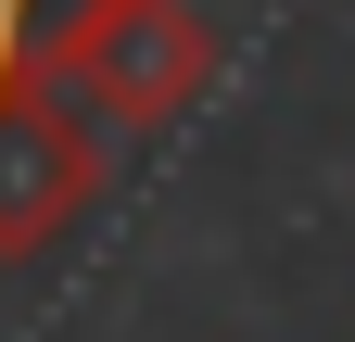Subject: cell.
Segmentation results:
<instances>
[{
    "label": "cell",
    "mask_w": 355,
    "mask_h": 342,
    "mask_svg": "<svg viewBox=\"0 0 355 342\" xmlns=\"http://www.w3.org/2000/svg\"><path fill=\"white\" fill-rule=\"evenodd\" d=\"M51 89L89 127H127V140H165L178 114H203L216 89V26L191 0H64L51 38H38Z\"/></svg>",
    "instance_id": "cell-1"
},
{
    "label": "cell",
    "mask_w": 355,
    "mask_h": 342,
    "mask_svg": "<svg viewBox=\"0 0 355 342\" xmlns=\"http://www.w3.org/2000/svg\"><path fill=\"white\" fill-rule=\"evenodd\" d=\"M102 127H89L64 89H51V64L13 51L0 64V253H51L89 203H102Z\"/></svg>",
    "instance_id": "cell-2"
},
{
    "label": "cell",
    "mask_w": 355,
    "mask_h": 342,
    "mask_svg": "<svg viewBox=\"0 0 355 342\" xmlns=\"http://www.w3.org/2000/svg\"><path fill=\"white\" fill-rule=\"evenodd\" d=\"M38 13H51V0H0V64H13V51H38Z\"/></svg>",
    "instance_id": "cell-3"
}]
</instances>
